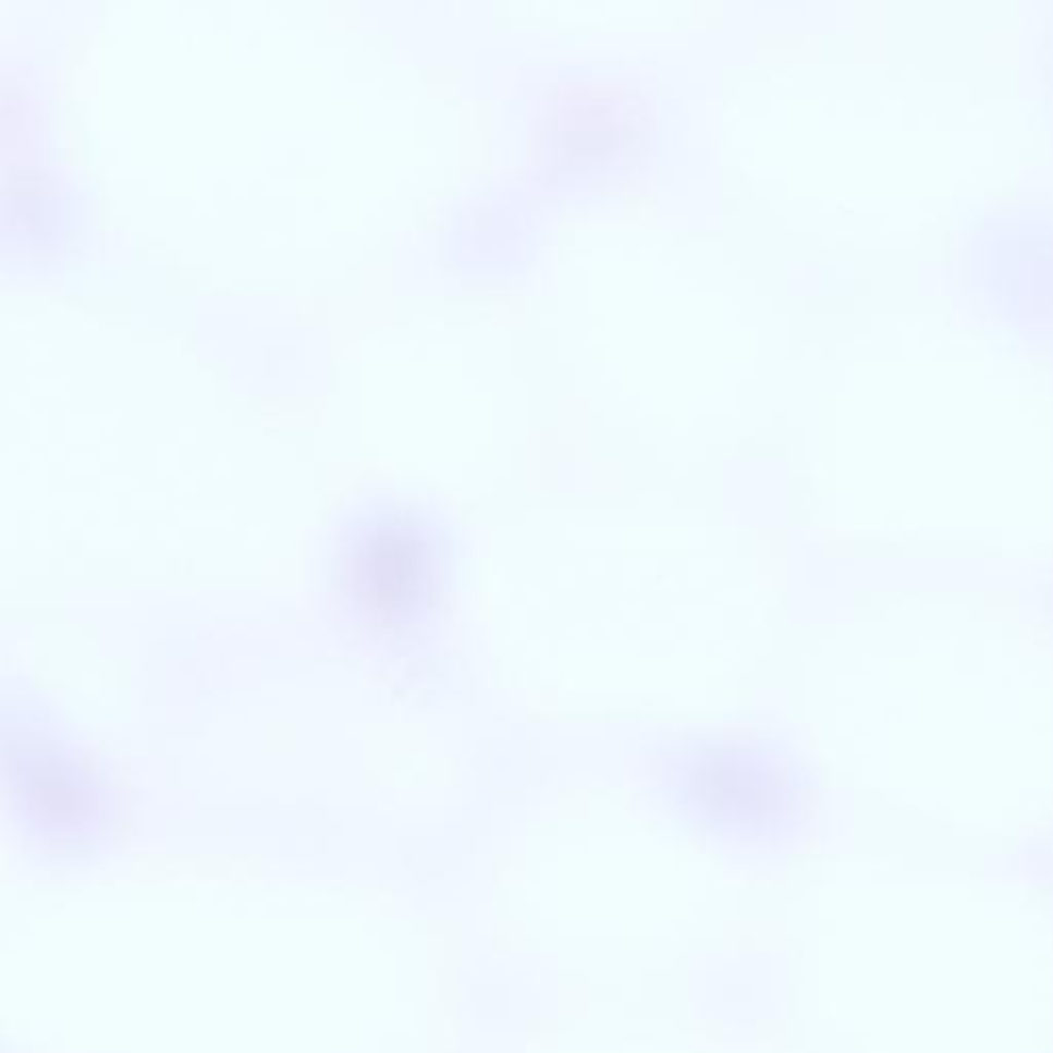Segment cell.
Returning <instances> with one entry per match:
<instances>
[{
  "mask_svg": "<svg viewBox=\"0 0 1053 1053\" xmlns=\"http://www.w3.org/2000/svg\"><path fill=\"white\" fill-rule=\"evenodd\" d=\"M694 784H702V786L719 784V791L708 793L700 798L706 805H712V809L721 815H735V817L761 815L780 798L774 791L776 788L774 777L770 776L759 763L737 761V759L733 761L710 759L708 763H703L700 776L694 780Z\"/></svg>",
  "mask_w": 1053,
  "mask_h": 1053,
  "instance_id": "obj_1",
  "label": "cell"
}]
</instances>
